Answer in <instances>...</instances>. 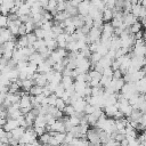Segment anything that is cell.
Here are the masks:
<instances>
[{
    "label": "cell",
    "mask_w": 146,
    "mask_h": 146,
    "mask_svg": "<svg viewBox=\"0 0 146 146\" xmlns=\"http://www.w3.org/2000/svg\"><path fill=\"white\" fill-rule=\"evenodd\" d=\"M32 86H33V80H32V79L26 78V79H24V80H21V87H22L23 90L29 91Z\"/></svg>",
    "instance_id": "cell-24"
},
{
    "label": "cell",
    "mask_w": 146,
    "mask_h": 146,
    "mask_svg": "<svg viewBox=\"0 0 146 146\" xmlns=\"http://www.w3.org/2000/svg\"><path fill=\"white\" fill-rule=\"evenodd\" d=\"M26 36H27V40H29V44H30V46H32V44L38 40V38H36V35H35L34 32H29V33H26Z\"/></svg>",
    "instance_id": "cell-36"
},
{
    "label": "cell",
    "mask_w": 146,
    "mask_h": 146,
    "mask_svg": "<svg viewBox=\"0 0 146 146\" xmlns=\"http://www.w3.org/2000/svg\"><path fill=\"white\" fill-rule=\"evenodd\" d=\"M21 24H22V22H21L19 18H18V19H15V21H9V23H8V29L10 30V32H11L14 35H18V29H19Z\"/></svg>",
    "instance_id": "cell-13"
},
{
    "label": "cell",
    "mask_w": 146,
    "mask_h": 146,
    "mask_svg": "<svg viewBox=\"0 0 146 146\" xmlns=\"http://www.w3.org/2000/svg\"><path fill=\"white\" fill-rule=\"evenodd\" d=\"M103 25H104V23H103V18H96V19H94V24H92V26H96V27L102 29Z\"/></svg>",
    "instance_id": "cell-41"
},
{
    "label": "cell",
    "mask_w": 146,
    "mask_h": 146,
    "mask_svg": "<svg viewBox=\"0 0 146 146\" xmlns=\"http://www.w3.org/2000/svg\"><path fill=\"white\" fill-rule=\"evenodd\" d=\"M33 32L35 33L38 39H44V36H46V30H43L41 26H36Z\"/></svg>",
    "instance_id": "cell-32"
},
{
    "label": "cell",
    "mask_w": 146,
    "mask_h": 146,
    "mask_svg": "<svg viewBox=\"0 0 146 146\" xmlns=\"http://www.w3.org/2000/svg\"><path fill=\"white\" fill-rule=\"evenodd\" d=\"M90 7H91V2L90 0H82L79 5H78V13L82 16H87L89 14V10H90Z\"/></svg>",
    "instance_id": "cell-7"
},
{
    "label": "cell",
    "mask_w": 146,
    "mask_h": 146,
    "mask_svg": "<svg viewBox=\"0 0 146 146\" xmlns=\"http://www.w3.org/2000/svg\"><path fill=\"white\" fill-rule=\"evenodd\" d=\"M1 5H2V0H0V7H1Z\"/></svg>",
    "instance_id": "cell-49"
},
{
    "label": "cell",
    "mask_w": 146,
    "mask_h": 146,
    "mask_svg": "<svg viewBox=\"0 0 146 146\" xmlns=\"http://www.w3.org/2000/svg\"><path fill=\"white\" fill-rule=\"evenodd\" d=\"M14 34L10 32V30L8 27H3V29H0V46H2L5 42L9 41V40H13L14 39Z\"/></svg>",
    "instance_id": "cell-6"
},
{
    "label": "cell",
    "mask_w": 146,
    "mask_h": 146,
    "mask_svg": "<svg viewBox=\"0 0 146 146\" xmlns=\"http://www.w3.org/2000/svg\"><path fill=\"white\" fill-rule=\"evenodd\" d=\"M95 110H96V106H94V105H91V104H88V103H87L86 108H84V113H86V114H90V113H92Z\"/></svg>",
    "instance_id": "cell-39"
},
{
    "label": "cell",
    "mask_w": 146,
    "mask_h": 146,
    "mask_svg": "<svg viewBox=\"0 0 146 146\" xmlns=\"http://www.w3.org/2000/svg\"><path fill=\"white\" fill-rule=\"evenodd\" d=\"M17 127H19V121L17 119H11V117H7V122L3 125V129L6 131H11L14 129H16Z\"/></svg>",
    "instance_id": "cell-10"
},
{
    "label": "cell",
    "mask_w": 146,
    "mask_h": 146,
    "mask_svg": "<svg viewBox=\"0 0 146 146\" xmlns=\"http://www.w3.org/2000/svg\"><path fill=\"white\" fill-rule=\"evenodd\" d=\"M46 40V46H47V48L49 49V50H55L57 47H58V44H57V41H56V38H50V39H44Z\"/></svg>",
    "instance_id": "cell-25"
},
{
    "label": "cell",
    "mask_w": 146,
    "mask_h": 146,
    "mask_svg": "<svg viewBox=\"0 0 146 146\" xmlns=\"http://www.w3.org/2000/svg\"><path fill=\"white\" fill-rule=\"evenodd\" d=\"M138 139H139V143H140L141 145H146V132H144L143 135H140V136L138 137Z\"/></svg>",
    "instance_id": "cell-43"
},
{
    "label": "cell",
    "mask_w": 146,
    "mask_h": 146,
    "mask_svg": "<svg viewBox=\"0 0 146 146\" xmlns=\"http://www.w3.org/2000/svg\"><path fill=\"white\" fill-rule=\"evenodd\" d=\"M52 70V65L47 60V59H44L43 62H41L40 64H38V72L39 73H47V72H49V71H51Z\"/></svg>",
    "instance_id": "cell-15"
},
{
    "label": "cell",
    "mask_w": 146,
    "mask_h": 146,
    "mask_svg": "<svg viewBox=\"0 0 146 146\" xmlns=\"http://www.w3.org/2000/svg\"><path fill=\"white\" fill-rule=\"evenodd\" d=\"M31 79L33 80V84H38V86H41V87L47 86L48 82H49L46 74L44 73H39V72H35Z\"/></svg>",
    "instance_id": "cell-5"
},
{
    "label": "cell",
    "mask_w": 146,
    "mask_h": 146,
    "mask_svg": "<svg viewBox=\"0 0 146 146\" xmlns=\"http://www.w3.org/2000/svg\"><path fill=\"white\" fill-rule=\"evenodd\" d=\"M121 94L127 98L129 99L131 96H133L135 94H138L137 91V87H136V83L135 82H125L121 89Z\"/></svg>",
    "instance_id": "cell-3"
},
{
    "label": "cell",
    "mask_w": 146,
    "mask_h": 146,
    "mask_svg": "<svg viewBox=\"0 0 146 146\" xmlns=\"http://www.w3.org/2000/svg\"><path fill=\"white\" fill-rule=\"evenodd\" d=\"M36 133L33 129V127H30V128H26L25 129V132L24 135L21 137L19 139V144H23V145H27V144H31L34 139H36Z\"/></svg>",
    "instance_id": "cell-2"
},
{
    "label": "cell",
    "mask_w": 146,
    "mask_h": 146,
    "mask_svg": "<svg viewBox=\"0 0 146 146\" xmlns=\"http://www.w3.org/2000/svg\"><path fill=\"white\" fill-rule=\"evenodd\" d=\"M100 36H102V29L96 27V26H92V27L90 29L89 33L87 34V40H88V43L99 41V40H100Z\"/></svg>",
    "instance_id": "cell-4"
},
{
    "label": "cell",
    "mask_w": 146,
    "mask_h": 146,
    "mask_svg": "<svg viewBox=\"0 0 146 146\" xmlns=\"http://www.w3.org/2000/svg\"><path fill=\"white\" fill-rule=\"evenodd\" d=\"M104 2H105V6H106L107 8H111V9H114V8H115V2H116V0H104Z\"/></svg>",
    "instance_id": "cell-40"
},
{
    "label": "cell",
    "mask_w": 146,
    "mask_h": 146,
    "mask_svg": "<svg viewBox=\"0 0 146 146\" xmlns=\"http://www.w3.org/2000/svg\"><path fill=\"white\" fill-rule=\"evenodd\" d=\"M7 122V117H3V116H0V127H3Z\"/></svg>",
    "instance_id": "cell-45"
},
{
    "label": "cell",
    "mask_w": 146,
    "mask_h": 146,
    "mask_svg": "<svg viewBox=\"0 0 146 146\" xmlns=\"http://www.w3.org/2000/svg\"><path fill=\"white\" fill-rule=\"evenodd\" d=\"M7 136V131L3 129V127H0V138Z\"/></svg>",
    "instance_id": "cell-46"
},
{
    "label": "cell",
    "mask_w": 146,
    "mask_h": 146,
    "mask_svg": "<svg viewBox=\"0 0 146 146\" xmlns=\"http://www.w3.org/2000/svg\"><path fill=\"white\" fill-rule=\"evenodd\" d=\"M6 96H7V92H5V91L0 92V105H2V103L5 102V99H6Z\"/></svg>",
    "instance_id": "cell-44"
},
{
    "label": "cell",
    "mask_w": 146,
    "mask_h": 146,
    "mask_svg": "<svg viewBox=\"0 0 146 146\" xmlns=\"http://www.w3.org/2000/svg\"><path fill=\"white\" fill-rule=\"evenodd\" d=\"M33 129H34V131H35V133H36V136H38V137H39V136H41L42 133H44V132L47 131V128H46V127L33 125Z\"/></svg>",
    "instance_id": "cell-37"
},
{
    "label": "cell",
    "mask_w": 146,
    "mask_h": 146,
    "mask_svg": "<svg viewBox=\"0 0 146 146\" xmlns=\"http://www.w3.org/2000/svg\"><path fill=\"white\" fill-rule=\"evenodd\" d=\"M99 131H100V128H98L96 125L92 127L91 129H88L86 137H87V139L89 140L90 144H94V145L102 144L100 143V138H99Z\"/></svg>",
    "instance_id": "cell-1"
},
{
    "label": "cell",
    "mask_w": 146,
    "mask_h": 146,
    "mask_svg": "<svg viewBox=\"0 0 146 146\" xmlns=\"http://www.w3.org/2000/svg\"><path fill=\"white\" fill-rule=\"evenodd\" d=\"M60 83H62V84L65 87V89H66V88L73 86V83H74V78L71 76V75H63Z\"/></svg>",
    "instance_id": "cell-23"
},
{
    "label": "cell",
    "mask_w": 146,
    "mask_h": 146,
    "mask_svg": "<svg viewBox=\"0 0 146 146\" xmlns=\"http://www.w3.org/2000/svg\"><path fill=\"white\" fill-rule=\"evenodd\" d=\"M19 106L21 108H27V110H32V102H31V96L29 94H24L21 96V100H19Z\"/></svg>",
    "instance_id": "cell-9"
},
{
    "label": "cell",
    "mask_w": 146,
    "mask_h": 146,
    "mask_svg": "<svg viewBox=\"0 0 146 146\" xmlns=\"http://www.w3.org/2000/svg\"><path fill=\"white\" fill-rule=\"evenodd\" d=\"M70 16H68V14L65 11V10H63V11H57L55 15H54V19L56 21V22H59V23H62V22H64L66 18H68Z\"/></svg>",
    "instance_id": "cell-22"
},
{
    "label": "cell",
    "mask_w": 146,
    "mask_h": 146,
    "mask_svg": "<svg viewBox=\"0 0 146 146\" xmlns=\"http://www.w3.org/2000/svg\"><path fill=\"white\" fill-rule=\"evenodd\" d=\"M89 76H90V80H98V81H100V79H102V76H103V73L100 72V71H97V70H89ZM89 82V81H88Z\"/></svg>",
    "instance_id": "cell-26"
},
{
    "label": "cell",
    "mask_w": 146,
    "mask_h": 146,
    "mask_svg": "<svg viewBox=\"0 0 146 146\" xmlns=\"http://www.w3.org/2000/svg\"><path fill=\"white\" fill-rule=\"evenodd\" d=\"M40 3H41V6L43 7V8H46V6L48 5V0H38Z\"/></svg>",
    "instance_id": "cell-47"
},
{
    "label": "cell",
    "mask_w": 146,
    "mask_h": 146,
    "mask_svg": "<svg viewBox=\"0 0 146 146\" xmlns=\"http://www.w3.org/2000/svg\"><path fill=\"white\" fill-rule=\"evenodd\" d=\"M55 106L58 108V110H60V111H63L64 108H65V106H66V102L62 98V97H58L57 98V100H56V104H55Z\"/></svg>",
    "instance_id": "cell-35"
},
{
    "label": "cell",
    "mask_w": 146,
    "mask_h": 146,
    "mask_svg": "<svg viewBox=\"0 0 146 146\" xmlns=\"http://www.w3.org/2000/svg\"><path fill=\"white\" fill-rule=\"evenodd\" d=\"M76 31V27L74 26V24H71V25H67V26H64V32L67 33V34H73L74 32Z\"/></svg>",
    "instance_id": "cell-38"
},
{
    "label": "cell",
    "mask_w": 146,
    "mask_h": 146,
    "mask_svg": "<svg viewBox=\"0 0 146 146\" xmlns=\"http://www.w3.org/2000/svg\"><path fill=\"white\" fill-rule=\"evenodd\" d=\"M139 3H140L143 7H145V8H146V0H139Z\"/></svg>",
    "instance_id": "cell-48"
},
{
    "label": "cell",
    "mask_w": 146,
    "mask_h": 146,
    "mask_svg": "<svg viewBox=\"0 0 146 146\" xmlns=\"http://www.w3.org/2000/svg\"><path fill=\"white\" fill-rule=\"evenodd\" d=\"M63 113L65 115H67V116H71V115H73L75 113V108H74V106L72 104H66L65 108L63 110Z\"/></svg>",
    "instance_id": "cell-30"
},
{
    "label": "cell",
    "mask_w": 146,
    "mask_h": 146,
    "mask_svg": "<svg viewBox=\"0 0 146 146\" xmlns=\"http://www.w3.org/2000/svg\"><path fill=\"white\" fill-rule=\"evenodd\" d=\"M50 138H51V135H50L49 131H48V132L46 131L44 133H42L41 136H39V140H40L41 144H49Z\"/></svg>",
    "instance_id": "cell-31"
},
{
    "label": "cell",
    "mask_w": 146,
    "mask_h": 146,
    "mask_svg": "<svg viewBox=\"0 0 146 146\" xmlns=\"http://www.w3.org/2000/svg\"><path fill=\"white\" fill-rule=\"evenodd\" d=\"M44 60V58L40 55V52L39 51H34L30 57H29V62H32V63H34V64H40L41 62H43Z\"/></svg>",
    "instance_id": "cell-21"
},
{
    "label": "cell",
    "mask_w": 146,
    "mask_h": 146,
    "mask_svg": "<svg viewBox=\"0 0 146 146\" xmlns=\"http://www.w3.org/2000/svg\"><path fill=\"white\" fill-rule=\"evenodd\" d=\"M141 26H143V24L137 21V22H135L133 24H131V25L129 26V29H130V32H131L132 34H136L137 32L141 31Z\"/></svg>",
    "instance_id": "cell-29"
},
{
    "label": "cell",
    "mask_w": 146,
    "mask_h": 146,
    "mask_svg": "<svg viewBox=\"0 0 146 146\" xmlns=\"http://www.w3.org/2000/svg\"><path fill=\"white\" fill-rule=\"evenodd\" d=\"M7 114H8L7 117H11V119H18L21 115H23L21 108H16L11 105L9 107H7Z\"/></svg>",
    "instance_id": "cell-12"
},
{
    "label": "cell",
    "mask_w": 146,
    "mask_h": 146,
    "mask_svg": "<svg viewBox=\"0 0 146 146\" xmlns=\"http://www.w3.org/2000/svg\"><path fill=\"white\" fill-rule=\"evenodd\" d=\"M68 36H70V34H67V33H65V32L58 34V35L56 36V41H57L58 47H60V48H66V44H67V41H68Z\"/></svg>",
    "instance_id": "cell-11"
},
{
    "label": "cell",
    "mask_w": 146,
    "mask_h": 146,
    "mask_svg": "<svg viewBox=\"0 0 146 146\" xmlns=\"http://www.w3.org/2000/svg\"><path fill=\"white\" fill-rule=\"evenodd\" d=\"M58 97H62L63 96V94L65 92V87L62 84V83H58L57 86H56V88H55V91H54Z\"/></svg>",
    "instance_id": "cell-34"
},
{
    "label": "cell",
    "mask_w": 146,
    "mask_h": 146,
    "mask_svg": "<svg viewBox=\"0 0 146 146\" xmlns=\"http://www.w3.org/2000/svg\"><path fill=\"white\" fill-rule=\"evenodd\" d=\"M135 22H137V17H136L131 11H128V13H124V14H123V24H124V25L130 26V25L133 24Z\"/></svg>",
    "instance_id": "cell-14"
},
{
    "label": "cell",
    "mask_w": 146,
    "mask_h": 146,
    "mask_svg": "<svg viewBox=\"0 0 146 146\" xmlns=\"http://www.w3.org/2000/svg\"><path fill=\"white\" fill-rule=\"evenodd\" d=\"M29 40H27V36L26 34L24 35H19L17 41H16V48H24V47H29Z\"/></svg>",
    "instance_id": "cell-20"
},
{
    "label": "cell",
    "mask_w": 146,
    "mask_h": 146,
    "mask_svg": "<svg viewBox=\"0 0 146 146\" xmlns=\"http://www.w3.org/2000/svg\"><path fill=\"white\" fill-rule=\"evenodd\" d=\"M25 129H26V128H24V127H22V125L17 127L16 129H14V130L10 131V132H11V137L15 138V139H17V140L19 141L21 137H22V136L24 135V132H25Z\"/></svg>",
    "instance_id": "cell-18"
},
{
    "label": "cell",
    "mask_w": 146,
    "mask_h": 146,
    "mask_svg": "<svg viewBox=\"0 0 146 146\" xmlns=\"http://www.w3.org/2000/svg\"><path fill=\"white\" fill-rule=\"evenodd\" d=\"M113 16H114V13H113V9H111V8L105 7L104 10L102 11V17H103V21H105V22L112 21Z\"/></svg>",
    "instance_id": "cell-19"
},
{
    "label": "cell",
    "mask_w": 146,
    "mask_h": 146,
    "mask_svg": "<svg viewBox=\"0 0 146 146\" xmlns=\"http://www.w3.org/2000/svg\"><path fill=\"white\" fill-rule=\"evenodd\" d=\"M8 23H9V18H8V15H3V14H0V29H3V27H8Z\"/></svg>",
    "instance_id": "cell-33"
},
{
    "label": "cell",
    "mask_w": 146,
    "mask_h": 146,
    "mask_svg": "<svg viewBox=\"0 0 146 146\" xmlns=\"http://www.w3.org/2000/svg\"><path fill=\"white\" fill-rule=\"evenodd\" d=\"M42 90H43V87L41 86H38V84H33L31 87V89L29 90L30 95H33V96H36V95H40L42 94Z\"/></svg>",
    "instance_id": "cell-28"
},
{
    "label": "cell",
    "mask_w": 146,
    "mask_h": 146,
    "mask_svg": "<svg viewBox=\"0 0 146 146\" xmlns=\"http://www.w3.org/2000/svg\"><path fill=\"white\" fill-rule=\"evenodd\" d=\"M88 82L87 81H81V80H74V89L75 92L79 94L81 97H84V90L88 87Z\"/></svg>",
    "instance_id": "cell-8"
},
{
    "label": "cell",
    "mask_w": 146,
    "mask_h": 146,
    "mask_svg": "<svg viewBox=\"0 0 146 146\" xmlns=\"http://www.w3.org/2000/svg\"><path fill=\"white\" fill-rule=\"evenodd\" d=\"M102 57H103V55L99 54L98 51H92L91 55H90V57H89V59H90V62H91V66H92L94 64L98 63V62L102 59Z\"/></svg>",
    "instance_id": "cell-27"
},
{
    "label": "cell",
    "mask_w": 146,
    "mask_h": 146,
    "mask_svg": "<svg viewBox=\"0 0 146 146\" xmlns=\"http://www.w3.org/2000/svg\"><path fill=\"white\" fill-rule=\"evenodd\" d=\"M26 33H27V31H26L25 24L22 23L21 26H19V29H18V35H24V34H26Z\"/></svg>",
    "instance_id": "cell-42"
},
{
    "label": "cell",
    "mask_w": 146,
    "mask_h": 146,
    "mask_svg": "<svg viewBox=\"0 0 146 146\" xmlns=\"http://www.w3.org/2000/svg\"><path fill=\"white\" fill-rule=\"evenodd\" d=\"M17 14H18V16L31 14V3L27 2V1H24L21 6H18V11H17Z\"/></svg>",
    "instance_id": "cell-16"
},
{
    "label": "cell",
    "mask_w": 146,
    "mask_h": 146,
    "mask_svg": "<svg viewBox=\"0 0 146 146\" xmlns=\"http://www.w3.org/2000/svg\"><path fill=\"white\" fill-rule=\"evenodd\" d=\"M72 21H73V24L76 29H80L84 25V16H82L80 14H78L75 16H72Z\"/></svg>",
    "instance_id": "cell-17"
}]
</instances>
